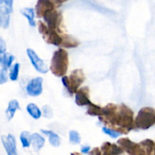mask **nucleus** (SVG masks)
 <instances>
[{
    "label": "nucleus",
    "instance_id": "nucleus-1",
    "mask_svg": "<svg viewBox=\"0 0 155 155\" xmlns=\"http://www.w3.org/2000/svg\"><path fill=\"white\" fill-rule=\"evenodd\" d=\"M98 120L103 124L121 134H127L136 128L134 112L124 104L117 105L110 103L107 104L101 108V114L98 117Z\"/></svg>",
    "mask_w": 155,
    "mask_h": 155
},
{
    "label": "nucleus",
    "instance_id": "nucleus-2",
    "mask_svg": "<svg viewBox=\"0 0 155 155\" xmlns=\"http://www.w3.org/2000/svg\"><path fill=\"white\" fill-rule=\"evenodd\" d=\"M69 67L68 52L63 48H59L53 53L50 64V71L55 77H62L66 75Z\"/></svg>",
    "mask_w": 155,
    "mask_h": 155
},
{
    "label": "nucleus",
    "instance_id": "nucleus-3",
    "mask_svg": "<svg viewBox=\"0 0 155 155\" xmlns=\"http://www.w3.org/2000/svg\"><path fill=\"white\" fill-rule=\"evenodd\" d=\"M61 81L67 91L71 95H74L85 81L84 73L83 70L76 69L71 73L69 77H62Z\"/></svg>",
    "mask_w": 155,
    "mask_h": 155
},
{
    "label": "nucleus",
    "instance_id": "nucleus-4",
    "mask_svg": "<svg viewBox=\"0 0 155 155\" xmlns=\"http://www.w3.org/2000/svg\"><path fill=\"white\" fill-rule=\"evenodd\" d=\"M155 124V110L149 107H142L135 119V127L139 130H148Z\"/></svg>",
    "mask_w": 155,
    "mask_h": 155
},
{
    "label": "nucleus",
    "instance_id": "nucleus-5",
    "mask_svg": "<svg viewBox=\"0 0 155 155\" xmlns=\"http://www.w3.org/2000/svg\"><path fill=\"white\" fill-rule=\"evenodd\" d=\"M38 30L45 42L54 46L60 47L63 41V34L48 27L43 21H38Z\"/></svg>",
    "mask_w": 155,
    "mask_h": 155
},
{
    "label": "nucleus",
    "instance_id": "nucleus-6",
    "mask_svg": "<svg viewBox=\"0 0 155 155\" xmlns=\"http://www.w3.org/2000/svg\"><path fill=\"white\" fill-rule=\"evenodd\" d=\"M44 22L51 30H54L60 33H64L63 15L56 9L48 12L44 15Z\"/></svg>",
    "mask_w": 155,
    "mask_h": 155
},
{
    "label": "nucleus",
    "instance_id": "nucleus-7",
    "mask_svg": "<svg viewBox=\"0 0 155 155\" xmlns=\"http://www.w3.org/2000/svg\"><path fill=\"white\" fill-rule=\"evenodd\" d=\"M117 144L124 151L130 155H146L140 144L136 143L128 138H122L119 139Z\"/></svg>",
    "mask_w": 155,
    "mask_h": 155
},
{
    "label": "nucleus",
    "instance_id": "nucleus-8",
    "mask_svg": "<svg viewBox=\"0 0 155 155\" xmlns=\"http://www.w3.org/2000/svg\"><path fill=\"white\" fill-rule=\"evenodd\" d=\"M27 54L30 62H31L32 65H33V68H35L36 71H38V72L42 74H45L48 73V68L47 64L42 59H41L39 57V55L33 49L27 48Z\"/></svg>",
    "mask_w": 155,
    "mask_h": 155
},
{
    "label": "nucleus",
    "instance_id": "nucleus-9",
    "mask_svg": "<svg viewBox=\"0 0 155 155\" xmlns=\"http://www.w3.org/2000/svg\"><path fill=\"white\" fill-rule=\"evenodd\" d=\"M42 83L43 79L42 77H38L32 79L26 86L27 95L31 97L39 96L42 93Z\"/></svg>",
    "mask_w": 155,
    "mask_h": 155
},
{
    "label": "nucleus",
    "instance_id": "nucleus-10",
    "mask_svg": "<svg viewBox=\"0 0 155 155\" xmlns=\"http://www.w3.org/2000/svg\"><path fill=\"white\" fill-rule=\"evenodd\" d=\"M12 12L13 6L0 2V27L3 29L8 28Z\"/></svg>",
    "mask_w": 155,
    "mask_h": 155
},
{
    "label": "nucleus",
    "instance_id": "nucleus-11",
    "mask_svg": "<svg viewBox=\"0 0 155 155\" xmlns=\"http://www.w3.org/2000/svg\"><path fill=\"white\" fill-rule=\"evenodd\" d=\"M55 9V5L51 0H37L35 6V12L38 18H43L48 12Z\"/></svg>",
    "mask_w": 155,
    "mask_h": 155
},
{
    "label": "nucleus",
    "instance_id": "nucleus-12",
    "mask_svg": "<svg viewBox=\"0 0 155 155\" xmlns=\"http://www.w3.org/2000/svg\"><path fill=\"white\" fill-rule=\"evenodd\" d=\"M89 89L88 86L80 88L75 93V102L80 107L88 106L92 103L89 99Z\"/></svg>",
    "mask_w": 155,
    "mask_h": 155
},
{
    "label": "nucleus",
    "instance_id": "nucleus-13",
    "mask_svg": "<svg viewBox=\"0 0 155 155\" xmlns=\"http://www.w3.org/2000/svg\"><path fill=\"white\" fill-rule=\"evenodd\" d=\"M2 142L8 155H18L15 137L12 134L2 136Z\"/></svg>",
    "mask_w": 155,
    "mask_h": 155
},
{
    "label": "nucleus",
    "instance_id": "nucleus-14",
    "mask_svg": "<svg viewBox=\"0 0 155 155\" xmlns=\"http://www.w3.org/2000/svg\"><path fill=\"white\" fill-rule=\"evenodd\" d=\"M20 109V104L19 102H18V100L13 99L11 100L8 102V107L6 109L5 114L6 117H7L8 120H11L13 119V117H15V113L18 110Z\"/></svg>",
    "mask_w": 155,
    "mask_h": 155
},
{
    "label": "nucleus",
    "instance_id": "nucleus-15",
    "mask_svg": "<svg viewBox=\"0 0 155 155\" xmlns=\"http://www.w3.org/2000/svg\"><path fill=\"white\" fill-rule=\"evenodd\" d=\"M79 42L77 39L68 34H63V41L61 45V48H77L79 45Z\"/></svg>",
    "mask_w": 155,
    "mask_h": 155
},
{
    "label": "nucleus",
    "instance_id": "nucleus-16",
    "mask_svg": "<svg viewBox=\"0 0 155 155\" xmlns=\"http://www.w3.org/2000/svg\"><path fill=\"white\" fill-rule=\"evenodd\" d=\"M35 9L33 8H24L21 10V14L27 19L29 25L32 27H36L35 22Z\"/></svg>",
    "mask_w": 155,
    "mask_h": 155
},
{
    "label": "nucleus",
    "instance_id": "nucleus-17",
    "mask_svg": "<svg viewBox=\"0 0 155 155\" xmlns=\"http://www.w3.org/2000/svg\"><path fill=\"white\" fill-rule=\"evenodd\" d=\"M45 142V139L39 133H33L31 135V144L34 151H39L44 146Z\"/></svg>",
    "mask_w": 155,
    "mask_h": 155
},
{
    "label": "nucleus",
    "instance_id": "nucleus-18",
    "mask_svg": "<svg viewBox=\"0 0 155 155\" xmlns=\"http://www.w3.org/2000/svg\"><path fill=\"white\" fill-rule=\"evenodd\" d=\"M43 134L47 136L48 137V141L51 145L53 147H58L61 145V138L57 133H54L51 130H41Z\"/></svg>",
    "mask_w": 155,
    "mask_h": 155
},
{
    "label": "nucleus",
    "instance_id": "nucleus-19",
    "mask_svg": "<svg viewBox=\"0 0 155 155\" xmlns=\"http://www.w3.org/2000/svg\"><path fill=\"white\" fill-rule=\"evenodd\" d=\"M26 109H27V113L34 120H39L42 117V113L41 110L36 104H33V103H30L27 104Z\"/></svg>",
    "mask_w": 155,
    "mask_h": 155
},
{
    "label": "nucleus",
    "instance_id": "nucleus-20",
    "mask_svg": "<svg viewBox=\"0 0 155 155\" xmlns=\"http://www.w3.org/2000/svg\"><path fill=\"white\" fill-rule=\"evenodd\" d=\"M15 56L10 53H5L2 54V66L5 69H8L12 67V63L15 61Z\"/></svg>",
    "mask_w": 155,
    "mask_h": 155
},
{
    "label": "nucleus",
    "instance_id": "nucleus-21",
    "mask_svg": "<svg viewBox=\"0 0 155 155\" xmlns=\"http://www.w3.org/2000/svg\"><path fill=\"white\" fill-rule=\"evenodd\" d=\"M139 144L142 146V148H143L144 151H145L146 155L151 154L155 146L154 142L152 140H151V139H145V140L141 142Z\"/></svg>",
    "mask_w": 155,
    "mask_h": 155
},
{
    "label": "nucleus",
    "instance_id": "nucleus-22",
    "mask_svg": "<svg viewBox=\"0 0 155 155\" xmlns=\"http://www.w3.org/2000/svg\"><path fill=\"white\" fill-rule=\"evenodd\" d=\"M87 110H86V114L88 115L93 117H99L101 114V108L100 106L97 105V104L91 103L90 104L87 106Z\"/></svg>",
    "mask_w": 155,
    "mask_h": 155
},
{
    "label": "nucleus",
    "instance_id": "nucleus-23",
    "mask_svg": "<svg viewBox=\"0 0 155 155\" xmlns=\"http://www.w3.org/2000/svg\"><path fill=\"white\" fill-rule=\"evenodd\" d=\"M20 140L23 148H29L31 145V135L27 131L22 132L20 136Z\"/></svg>",
    "mask_w": 155,
    "mask_h": 155
},
{
    "label": "nucleus",
    "instance_id": "nucleus-24",
    "mask_svg": "<svg viewBox=\"0 0 155 155\" xmlns=\"http://www.w3.org/2000/svg\"><path fill=\"white\" fill-rule=\"evenodd\" d=\"M20 71V64L16 63L13 65L12 68L11 69L10 73H9V79L12 81H16L18 79Z\"/></svg>",
    "mask_w": 155,
    "mask_h": 155
},
{
    "label": "nucleus",
    "instance_id": "nucleus-25",
    "mask_svg": "<svg viewBox=\"0 0 155 155\" xmlns=\"http://www.w3.org/2000/svg\"><path fill=\"white\" fill-rule=\"evenodd\" d=\"M69 140L70 142L74 145L80 144L81 142V136L80 133L76 130H71L69 132Z\"/></svg>",
    "mask_w": 155,
    "mask_h": 155
},
{
    "label": "nucleus",
    "instance_id": "nucleus-26",
    "mask_svg": "<svg viewBox=\"0 0 155 155\" xmlns=\"http://www.w3.org/2000/svg\"><path fill=\"white\" fill-rule=\"evenodd\" d=\"M102 132L104 133V134L107 135V136H110L113 139H116V138H118L121 135L120 133L116 131L114 129L110 128V127H102Z\"/></svg>",
    "mask_w": 155,
    "mask_h": 155
},
{
    "label": "nucleus",
    "instance_id": "nucleus-27",
    "mask_svg": "<svg viewBox=\"0 0 155 155\" xmlns=\"http://www.w3.org/2000/svg\"><path fill=\"white\" fill-rule=\"evenodd\" d=\"M42 116L46 119H51L53 117V110L48 105L42 107Z\"/></svg>",
    "mask_w": 155,
    "mask_h": 155
},
{
    "label": "nucleus",
    "instance_id": "nucleus-28",
    "mask_svg": "<svg viewBox=\"0 0 155 155\" xmlns=\"http://www.w3.org/2000/svg\"><path fill=\"white\" fill-rule=\"evenodd\" d=\"M8 80V76L7 69L2 68L0 69V85L5 84L7 83Z\"/></svg>",
    "mask_w": 155,
    "mask_h": 155
},
{
    "label": "nucleus",
    "instance_id": "nucleus-29",
    "mask_svg": "<svg viewBox=\"0 0 155 155\" xmlns=\"http://www.w3.org/2000/svg\"><path fill=\"white\" fill-rule=\"evenodd\" d=\"M6 44L4 39L0 36V54H3L6 52Z\"/></svg>",
    "mask_w": 155,
    "mask_h": 155
},
{
    "label": "nucleus",
    "instance_id": "nucleus-30",
    "mask_svg": "<svg viewBox=\"0 0 155 155\" xmlns=\"http://www.w3.org/2000/svg\"><path fill=\"white\" fill-rule=\"evenodd\" d=\"M101 150H100L98 148H95L91 151L90 155H101Z\"/></svg>",
    "mask_w": 155,
    "mask_h": 155
},
{
    "label": "nucleus",
    "instance_id": "nucleus-31",
    "mask_svg": "<svg viewBox=\"0 0 155 155\" xmlns=\"http://www.w3.org/2000/svg\"><path fill=\"white\" fill-rule=\"evenodd\" d=\"M53 3H54L55 5L59 6V5H61L63 3L69 1V0H51Z\"/></svg>",
    "mask_w": 155,
    "mask_h": 155
},
{
    "label": "nucleus",
    "instance_id": "nucleus-32",
    "mask_svg": "<svg viewBox=\"0 0 155 155\" xmlns=\"http://www.w3.org/2000/svg\"><path fill=\"white\" fill-rule=\"evenodd\" d=\"M90 147L89 146H87V145H86V146H83L81 148V152L83 153V154H88V153L90 151Z\"/></svg>",
    "mask_w": 155,
    "mask_h": 155
},
{
    "label": "nucleus",
    "instance_id": "nucleus-33",
    "mask_svg": "<svg viewBox=\"0 0 155 155\" xmlns=\"http://www.w3.org/2000/svg\"><path fill=\"white\" fill-rule=\"evenodd\" d=\"M2 55L0 54V64H2Z\"/></svg>",
    "mask_w": 155,
    "mask_h": 155
},
{
    "label": "nucleus",
    "instance_id": "nucleus-34",
    "mask_svg": "<svg viewBox=\"0 0 155 155\" xmlns=\"http://www.w3.org/2000/svg\"><path fill=\"white\" fill-rule=\"evenodd\" d=\"M71 155H80V154H78L77 152H74V153H72V154H71Z\"/></svg>",
    "mask_w": 155,
    "mask_h": 155
},
{
    "label": "nucleus",
    "instance_id": "nucleus-35",
    "mask_svg": "<svg viewBox=\"0 0 155 155\" xmlns=\"http://www.w3.org/2000/svg\"><path fill=\"white\" fill-rule=\"evenodd\" d=\"M154 155H155V151H154Z\"/></svg>",
    "mask_w": 155,
    "mask_h": 155
}]
</instances>
